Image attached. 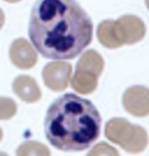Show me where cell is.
<instances>
[{
  "mask_svg": "<svg viewBox=\"0 0 149 156\" xmlns=\"http://www.w3.org/2000/svg\"><path fill=\"white\" fill-rule=\"evenodd\" d=\"M28 35L42 56L70 60L90 44L93 23L76 0H37L31 11Z\"/></svg>",
  "mask_w": 149,
  "mask_h": 156,
  "instance_id": "cell-1",
  "label": "cell"
},
{
  "mask_svg": "<svg viewBox=\"0 0 149 156\" xmlns=\"http://www.w3.org/2000/svg\"><path fill=\"white\" fill-rule=\"evenodd\" d=\"M101 117L87 99L74 94L57 98L48 108L44 129L48 141L61 151H83L100 134Z\"/></svg>",
  "mask_w": 149,
  "mask_h": 156,
  "instance_id": "cell-2",
  "label": "cell"
},
{
  "mask_svg": "<svg viewBox=\"0 0 149 156\" xmlns=\"http://www.w3.org/2000/svg\"><path fill=\"white\" fill-rule=\"evenodd\" d=\"M104 69V58L95 50H87L77 62L76 72L71 78L72 88L79 94H90L98 87V77Z\"/></svg>",
  "mask_w": 149,
  "mask_h": 156,
  "instance_id": "cell-3",
  "label": "cell"
},
{
  "mask_svg": "<svg viewBox=\"0 0 149 156\" xmlns=\"http://www.w3.org/2000/svg\"><path fill=\"white\" fill-rule=\"evenodd\" d=\"M115 22L122 45H133L145 37V23L140 17L136 15H123Z\"/></svg>",
  "mask_w": 149,
  "mask_h": 156,
  "instance_id": "cell-4",
  "label": "cell"
},
{
  "mask_svg": "<svg viewBox=\"0 0 149 156\" xmlns=\"http://www.w3.org/2000/svg\"><path fill=\"white\" fill-rule=\"evenodd\" d=\"M123 108L134 117L149 115V88L144 85H132L122 95Z\"/></svg>",
  "mask_w": 149,
  "mask_h": 156,
  "instance_id": "cell-5",
  "label": "cell"
},
{
  "mask_svg": "<svg viewBox=\"0 0 149 156\" xmlns=\"http://www.w3.org/2000/svg\"><path fill=\"white\" fill-rule=\"evenodd\" d=\"M72 73V66L66 61H53L43 68L44 84L53 91H62L67 88Z\"/></svg>",
  "mask_w": 149,
  "mask_h": 156,
  "instance_id": "cell-6",
  "label": "cell"
},
{
  "mask_svg": "<svg viewBox=\"0 0 149 156\" xmlns=\"http://www.w3.org/2000/svg\"><path fill=\"white\" fill-rule=\"evenodd\" d=\"M10 58L20 69L32 68L38 60L35 48L24 38H18L10 46Z\"/></svg>",
  "mask_w": 149,
  "mask_h": 156,
  "instance_id": "cell-7",
  "label": "cell"
},
{
  "mask_svg": "<svg viewBox=\"0 0 149 156\" xmlns=\"http://www.w3.org/2000/svg\"><path fill=\"white\" fill-rule=\"evenodd\" d=\"M13 93L24 102H35L40 99L42 91L38 83L29 76H18L12 83Z\"/></svg>",
  "mask_w": 149,
  "mask_h": 156,
  "instance_id": "cell-8",
  "label": "cell"
},
{
  "mask_svg": "<svg viewBox=\"0 0 149 156\" xmlns=\"http://www.w3.org/2000/svg\"><path fill=\"white\" fill-rule=\"evenodd\" d=\"M133 127L134 124H132L125 118H111L105 126V135L111 143L122 146L129 138Z\"/></svg>",
  "mask_w": 149,
  "mask_h": 156,
  "instance_id": "cell-9",
  "label": "cell"
},
{
  "mask_svg": "<svg viewBox=\"0 0 149 156\" xmlns=\"http://www.w3.org/2000/svg\"><path fill=\"white\" fill-rule=\"evenodd\" d=\"M96 37L100 44L107 49H117L122 46L118 38L115 20H104L96 28Z\"/></svg>",
  "mask_w": 149,
  "mask_h": 156,
  "instance_id": "cell-10",
  "label": "cell"
},
{
  "mask_svg": "<svg viewBox=\"0 0 149 156\" xmlns=\"http://www.w3.org/2000/svg\"><path fill=\"white\" fill-rule=\"evenodd\" d=\"M148 141H149V138H148L147 130L143 127H140L138 124H134L133 130H132L129 138L126 140V143L121 147L126 152L139 154V152L145 150V147L148 145Z\"/></svg>",
  "mask_w": 149,
  "mask_h": 156,
  "instance_id": "cell-11",
  "label": "cell"
},
{
  "mask_svg": "<svg viewBox=\"0 0 149 156\" xmlns=\"http://www.w3.org/2000/svg\"><path fill=\"white\" fill-rule=\"evenodd\" d=\"M16 156H50V150L39 141L29 140L18 146L16 150Z\"/></svg>",
  "mask_w": 149,
  "mask_h": 156,
  "instance_id": "cell-12",
  "label": "cell"
},
{
  "mask_svg": "<svg viewBox=\"0 0 149 156\" xmlns=\"http://www.w3.org/2000/svg\"><path fill=\"white\" fill-rule=\"evenodd\" d=\"M17 112L16 102L5 96H0V119H10Z\"/></svg>",
  "mask_w": 149,
  "mask_h": 156,
  "instance_id": "cell-13",
  "label": "cell"
},
{
  "mask_svg": "<svg viewBox=\"0 0 149 156\" xmlns=\"http://www.w3.org/2000/svg\"><path fill=\"white\" fill-rule=\"evenodd\" d=\"M87 156H120V154L114 146L106 143H99L90 149Z\"/></svg>",
  "mask_w": 149,
  "mask_h": 156,
  "instance_id": "cell-14",
  "label": "cell"
},
{
  "mask_svg": "<svg viewBox=\"0 0 149 156\" xmlns=\"http://www.w3.org/2000/svg\"><path fill=\"white\" fill-rule=\"evenodd\" d=\"M4 23H5V13H4V11L0 9V29L2 28Z\"/></svg>",
  "mask_w": 149,
  "mask_h": 156,
  "instance_id": "cell-15",
  "label": "cell"
},
{
  "mask_svg": "<svg viewBox=\"0 0 149 156\" xmlns=\"http://www.w3.org/2000/svg\"><path fill=\"white\" fill-rule=\"evenodd\" d=\"M4 1H6V2H11V4H13V2H18V1H21V0H4Z\"/></svg>",
  "mask_w": 149,
  "mask_h": 156,
  "instance_id": "cell-16",
  "label": "cell"
},
{
  "mask_svg": "<svg viewBox=\"0 0 149 156\" xmlns=\"http://www.w3.org/2000/svg\"><path fill=\"white\" fill-rule=\"evenodd\" d=\"M144 2H145V6H147V9L149 10V0H144Z\"/></svg>",
  "mask_w": 149,
  "mask_h": 156,
  "instance_id": "cell-17",
  "label": "cell"
},
{
  "mask_svg": "<svg viewBox=\"0 0 149 156\" xmlns=\"http://www.w3.org/2000/svg\"><path fill=\"white\" fill-rule=\"evenodd\" d=\"M1 139H2V130H1V128H0V141H1Z\"/></svg>",
  "mask_w": 149,
  "mask_h": 156,
  "instance_id": "cell-18",
  "label": "cell"
},
{
  "mask_svg": "<svg viewBox=\"0 0 149 156\" xmlns=\"http://www.w3.org/2000/svg\"><path fill=\"white\" fill-rule=\"evenodd\" d=\"M0 156H7V155H6L5 152H1V151H0Z\"/></svg>",
  "mask_w": 149,
  "mask_h": 156,
  "instance_id": "cell-19",
  "label": "cell"
}]
</instances>
